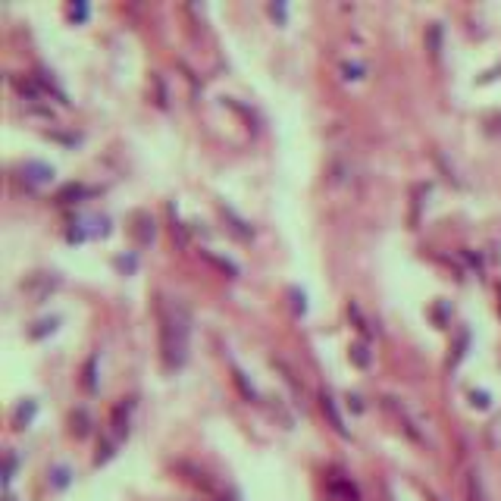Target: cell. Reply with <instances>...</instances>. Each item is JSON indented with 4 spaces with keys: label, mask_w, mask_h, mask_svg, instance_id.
<instances>
[{
    "label": "cell",
    "mask_w": 501,
    "mask_h": 501,
    "mask_svg": "<svg viewBox=\"0 0 501 501\" xmlns=\"http://www.w3.org/2000/svg\"><path fill=\"white\" fill-rule=\"evenodd\" d=\"M191 348V310L182 301L160 304V351L169 369L182 367Z\"/></svg>",
    "instance_id": "1"
},
{
    "label": "cell",
    "mask_w": 501,
    "mask_h": 501,
    "mask_svg": "<svg viewBox=\"0 0 501 501\" xmlns=\"http://www.w3.org/2000/svg\"><path fill=\"white\" fill-rule=\"evenodd\" d=\"M329 495H332V501H360L357 486L351 479H342V476H332L329 479Z\"/></svg>",
    "instance_id": "2"
},
{
    "label": "cell",
    "mask_w": 501,
    "mask_h": 501,
    "mask_svg": "<svg viewBox=\"0 0 501 501\" xmlns=\"http://www.w3.org/2000/svg\"><path fill=\"white\" fill-rule=\"evenodd\" d=\"M323 413L329 417V423H332V429L338 432V436H348V429H344V420H342V413H338V407H335V398H332L329 392H323Z\"/></svg>",
    "instance_id": "3"
},
{
    "label": "cell",
    "mask_w": 501,
    "mask_h": 501,
    "mask_svg": "<svg viewBox=\"0 0 501 501\" xmlns=\"http://www.w3.org/2000/svg\"><path fill=\"white\" fill-rule=\"evenodd\" d=\"M467 501H488L486 498V486H482V476L476 470L467 473Z\"/></svg>",
    "instance_id": "4"
},
{
    "label": "cell",
    "mask_w": 501,
    "mask_h": 501,
    "mask_svg": "<svg viewBox=\"0 0 501 501\" xmlns=\"http://www.w3.org/2000/svg\"><path fill=\"white\" fill-rule=\"evenodd\" d=\"M351 360H354L357 367H367V363H369L367 348H363V344H354V348H351Z\"/></svg>",
    "instance_id": "5"
},
{
    "label": "cell",
    "mask_w": 501,
    "mask_h": 501,
    "mask_svg": "<svg viewBox=\"0 0 501 501\" xmlns=\"http://www.w3.org/2000/svg\"><path fill=\"white\" fill-rule=\"evenodd\" d=\"M72 432H75V436H85V432H88V417H85V411H79V413L72 417Z\"/></svg>",
    "instance_id": "6"
}]
</instances>
